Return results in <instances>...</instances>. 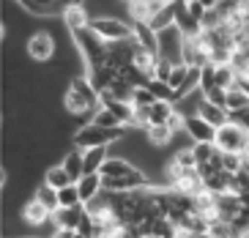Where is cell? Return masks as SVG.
Masks as SVG:
<instances>
[{
    "instance_id": "obj_34",
    "label": "cell",
    "mask_w": 249,
    "mask_h": 238,
    "mask_svg": "<svg viewBox=\"0 0 249 238\" xmlns=\"http://www.w3.org/2000/svg\"><path fill=\"white\" fill-rule=\"evenodd\" d=\"M205 101H211L213 107L227 110V91H225V88H211V91L205 93Z\"/></svg>"
},
{
    "instance_id": "obj_16",
    "label": "cell",
    "mask_w": 249,
    "mask_h": 238,
    "mask_svg": "<svg viewBox=\"0 0 249 238\" xmlns=\"http://www.w3.org/2000/svg\"><path fill=\"white\" fill-rule=\"evenodd\" d=\"M197 115L203 118V121H208V123H211L213 129H219V126H225V123L230 121V112H227V110L213 107L211 101H205V99H203V104H200Z\"/></svg>"
},
{
    "instance_id": "obj_31",
    "label": "cell",
    "mask_w": 249,
    "mask_h": 238,
    "mask_svg": "<svg viewBox=\"0 0 249 238\" xmlns=\"http://www.w3.org/2000/svg\"><path fill=\"white\" fill-rule=\"evenodd\" d=\"M222 167H225V173H230V175L241 173L244 153H222Z\"/></svg>"
},
{
    "instance_id": "obj_35",
    "label": "cell",
    "mask_w": 249,
    "mask_h": 238,
    "mask_svg": "<svg viewBox=\"0 0 249 238\" xmlns=\"http://www.w3.org/2000/svg\"><path fill=\"white\" fill-rule=\"evenodd\" d=\"M71 236H74L71 230H58V233H52L50 238H71Z\"/></svg>"
},
{
    "instance_id": "obj_39",
    "label": "cell",
    "mask_w": 249,
    "mask_h": 238,
    "mask_svg": "<svg viewBox=\"0 0 249 238\" xmlns=\"http://www.w3.org/2000/svg\"><path fill=\"white\" fill-rule=\"evenodd\" d=\"M244 3H247V11H249V0H244Z\"/></svg>"
},
{
    "instance_id": "obj_29",
    "label": "cell",
    "mask_w": 249,
    "mask_h": 238,
    "mask_svg": "<svg viewBox=\"0 0 249 238\" xmlns=\"http://www.w3.org/2000/svg\"><path fill=\"white\" fill-rule=\"evenodd\" d=\"M189 72H192V69H189L186 63H178L176 69H173V77H170V82H167V85L173 88L176 93H181V88L186 85V79H189Z\"/></svg>"
},
{
    "instance_id": "obj_12",
    "label": "cell",
    "mask_w": 249,
    "mask_h": 238,
    "mask_svg": "<svg viewBox=\"0 0 249 238\" xmlns=\"http://www.w3.org/2000/svg\"><path fill=\"white\" fill-rule=\"evenodd\" d=\"M173 189L181 192V195L195 197V195H203L205 192V181H203V175H200V170H186V173L181 175V181H178Z\"/></svg>"
},
{
    "instance_id": "obj_32",
    "label": "cell",
    "mask_w": 249,
    "mask_h": 238,
    "mask_svg": "<svg viewBox=\"0 0 249 238\" xmlns=\"http://www.w3.org/2000/svg\"><path fill=\"white\" fill-rule=\"evenodd\" d=\"M132 104H134V107H151V104H156V96L151 93V88H148V85H140V88H134Z\"/></svg>"
},
{
    "instance_id": "obj_1",
    "label": "cell",
    "mask_w": 249,
    "mask_h": 238,
    "mask_svg": "<svg viewBox=\"0 0 249 238\" xmlns=\"http://www.w3.org/2000/svg\"><path fill=\"white\" fill-rule=\"evenodd\" d=\"M63 107H66L69 115H77V118L93 115L96 110L102 107L99 91L93 88V82L88 79V74H77V77H71L66 93H63Z\"/></svg>"
},
{
    "instance_id": "obj_10",
    "label": "cell",
    "mask_w": 249,
    "mask_h": 238,
    "mask_svg": "<svg viewBox=\"0 0 249 238\" xmlns=\"http://www.w3.org/2000/svg\"><path fill=\"white\" fill-rule=\"evenodd\" d=\"M244 200L241 195H230V192H225V195H216V211H219V219H225V222H235V219L244 214Z\"/></svg>"
},
{
    "instance_id": "obj_22",
    "label": "cell",
    "mask_w": 249,
    "mask_h": 238,
    "mask_svg": "<svg viewBox=\"0 0 249 238\" xmlns=\"http://www.w3.org/2000/svg\"><path fill=\"white\" fill-rule=\"evenodd\" d=\"M241 85V79L235 74V69L230 63L227 66H216V88H225V91H233V88Z\"/></svg>"
},
{
    "instance_id": "obj_11",
    "label": "cell",
    "mask_w": 249,
    "mask_h": 238,
    "mask_svg": "<svg viewBox=\"0 0 249 238\" xmlns=\"http://www.w3.org/2000/svg\"><path fill=\"white\" fill-rule=\"evenodd\" d=\"M50 219H52V211H47L36 197H30L22 205V222L28 227H44V224H50Z\"/></svg>"
},
{
    "instance_id": "obj_23",
    "label": "cell",
    "mask_w": 249,
    "mask_h": 238,
    "mask_svg": "<svg viewBox=\"0 0 249 238\" xmlns=\"http://www.w3.org/2000/svg\"><path fill=\"white\" fill-rule=\"evenodd\" d=\"M173 112H176V104H170V101H156V104H151V123H154V126H161V123L170 121Z\"/></svg>"
},
{
    "instance_id": "obj_15",
    "label": "cell",
    "mask_w": 249,
    "mask_h": 238,
    "mask_svg": "<svg viewBox=\"0 0 249 238\" xmlns=\"http://www.w3.org/2000/svg\"><path fill=\"white\" fill-rule=\"evenodd\" d=\"M77 189H80L82 202L88 205V202L93 200V197H96V195H99V192L104 189V186H102V175H99V173H85L80 181H77Z\"/></svg>"
},
{
    "instance_id": "obj_2",
    "label": "cell",
    "mask_w": 249,
    "mask_h": 238,
    "mask_svg": "<svg viewBox=\"0 0 249 238\" xmlns=\"http://www.w3.org/2000/svg\"><path fill=\"white\" fill-rule=\"evenodd\" d=\"M126 137V126L121 129H102V126H96V123H85L80 129L71 134V143L74 148H82V151H88V148H110L112 143Z\"/></svg>"
},
{
    "instance_id": "obj_18",
    "label": "cell",
    "mask_w": 249,
    "mask_h": 238,
    "mask_svg": "<svg viewBox=\"0 0 249 238\" xmlns=\"http://www.w3.org/2000/svg\"><path fill=\"white\" fill-rule=\"evenodd\" d=\"M247 110H249V93L241 85L233 88V91H227V112H230V118L241 115V112H247Z\"/></svg>"
},
{
    "instance_id": "obj_5",
    "label": "cell",
    "mask_w": 249,
    "mask_h": 238,
    "mask_svg": "<svg viewBox=\"0 0 249 238\" xmlns=\"http://www.w3.org/2000/svg\"><path fill=\"white\" fill-rule=\"evenodd\" d=\"M181 63H186L189 69H205V66L211 63V50L203 41V33H197V36H183Z\"/></svg>"
},
{
    "instance_id": "obj_9",
    "label": "cell",
    "mask_w": 249,
    "mask_h": 238,
    "mask_svg": "<svg viewBox=\"0 0 249 238\" xmlns=\"http://www.w3.org/2000/svg\"><path fill=\"white\" fill-rule=\"evenodd\" d=\"M186 137L192 140V145L213 143L216 140V129L208 121H203L200 115H186Z\"/></svg>"
},
{
    "instance_id": "obj_27",
    "label": "cell",
    "mask_w": 249,
    "mask_h": 238,
    "mask_svg": "<svg viewBox=\"0 0 249 238\" xmlns=\"http://www.w3.org/2000/svg\"><path fill=\"white\" fill-rule=\"evenodd\" d=\"M173 159H176L183 170H197V156H195V151H192V145H183V148H178V151L173 153Z\"/></svg>"
},
{
    "instance_id": "obj_30",
    "label": "cell",
    "mask_w": 249,
    "mask_h": 238,
    "mask_svg": "<svg viewBox=\"0 0 249 238\" xmlns=\"http://www.w3.org/2000/svg\"><path fill=\"white\" fill-rule=\"evenodd\" d=\"M211 88H216V66H205V69H200V93H208Z\"/></svg>"
},
{
    "instance_id": "obj_20",
    "label": "cell",
    "mask_w": 249,
    "mask_h": 238,
    "mask_svg": "<svg viewBox=\"0 0 249 238\" xmlns=\"http://www.w3.org/2000/svg\"><path fill=\"white\" fill-rule=\"evenodd\" d=\"M107 110H110V112L118 118V121H121V126L132 129V123H134V104H129V101H118V99H112L110 104H107Z\"/></svg>"
},
{
    "instance_id": "obj_26",
    "label": "cell",
    "mask_w": 249,
    "mask_h": 238,
    "mask_svg": "<svg viewBox=\"0 0 249 238\" xmlns=\"http://www.w3.org/2000/svg\"><path fill=\"white\" fill-rule=\"evenodd\" d=\"M90 123H96V126H102V129H121V121H118L115 115H112L107 107H99L90 115Z\"/></svg>"
},
{
    "instance_id": "obj_36",
    "label": "cell",
    "mask_w": 249,
    "mask_h": 238,
    "mask_svg": "<svg viewBox=\"0 0 249 238\" xmlns=\"http://www.w3.org/2000/svg\"><path fill=\"white\" fill-rule=\"evenodd\" d=\"M154 3H156V6H161V8H164V6H176L178 0H154Z\"/></svg>"
},
{
    "instance_id": "obj_17",
    "label": "cell",
    "mask_w": 249,
    "mask_h": 238,
    "mask_svg": "<svg viewBox=\"0 0 249 238\" xmlns=\"http://www.w3.org/2000/svg\"><path fill=\"white\" fill-rule=\"evenodd\" d=\"M44 183L60 192V189L71 186L74 181H71V175L66 173V167H63V165H50V167L44 170Z\"/></svg>"
},
{
    "instance_id": "obj_8",
    "label": "cell",
    "mask_w": 249,
    "mask_h": 238,
    "mask_svg": "<svg viewBox=\"0 0 249 238\" xmlns=\"http://www.w3.org/2000/svg\"><path fill=\"white\" fill-rule=\"evenodd\" d=\"M63 25H66V30L69 33H82V30H88L90 28V19H93V17L88 14V8L82 6V3H71V6L66 8V11H63Z\"/></svg>"
},
{
    "instance_id": "obj_4",
    "label": "cell",
    "mask_w": 249,
    "mask_h": 238,
    "mask_svg": "<svg viewBox=\"0 0 249 238\" xmlns=\"http://www.w3.org/2000/svg\"><path fill=\"white\" fill-rule=\"evenodd\" d=\"M213 145H216L222 153H247L249 151V131L244 129L241 123L227 121L225 126L216 129V140H213Z\"/></svg>"
},
{
    "instance_id": "obj_21",
    "label": "cell",
    "mask_w": 249,
    "mask_h": 238,
    "mask_svg": "<svg viewBox=\"0 0 249 238\" xmlns=\"http://www.w3.org/2000/svg\"><path fill=\"white\" fill-rule=\"evenodd\" d=\"M85 153V173H102L104 162H107V148H88Z\"/></svg>"
},
{
    "instance_id": "obj_6",
    "label": "cell",
    "mask_w": 249,
    "mask_h": 238,
    "mask_svg": "<svg viewBox=\"0 0 249 238\" xmlns=\"http://www.w3.org/2000/svg\"><path fill=\"white\" fill-rule=\"evenodd\" d=\"M25 50H28L30 60H36V63H50V60L55 58L58 44H55V38H52L47 30H38V33H33V36L28 38Z\"/></svg>"
},
{
    "instance_id": "obj_7",
    "label": "cell",
    "mask_w": 249,
    "mask_h": 238,
    "mask_svg": "<svg viewBox=\"0 0 249 238\" xmlns=\"http://www.w3.org/2000/svg\"><path fill=\"white\" fill-rule=\"evenodd\" d=\"M82 217H85V205H77V208H58L50 219V227H52V233H58V230H71L74 233L80 227Z\"/></svg>"
},
{
    "instance_id": "obj_3",
    "label": "cell",
    "mask_w": 249,
    "mask_h": 238,
    "mask_svg": "<svg viewBox=\"0 0 249 238\" xmlns=\"http://www.w3.org/2000/svg\"><path fill=\"white\" fill-rule=\"evenodd\" d=\"M90 30L107 44L129 41L134 36V25L129 19H118V17H93L90 19Z\"/></svg>"
},
{
    "instance_id": "obj_28",
    "label": "cell",
    "mask_w": 249,
    "mask_h": 238,
    "mask_svg": "<svg viewBox=\"0 0 249 238\" xmlns=\"http://www.w3.org/2000/svg\"><path fill=\"white\" fill-rule=\"evenodd\" d=\"M192 151H195V156H197V167L200 165H208L216 153H219V148L213 143H197V145H192Z\"/></svg>"
},
{
    "instance_id": "obj_33",
    "label": "cell",
    "mask_w": 249,
    "mask_h": 238,
    "mask_svg": "<svg viewBox=\"0 0 249 238\" xmlns=\"http://www.w3.org/2000/svg\"><path fill=\"white\" fill-rule=\"evenodd\" d=\"M178 63H173V60H164L159 58V63H156V72H154V79H161V82H170V77H173V69H176Z\"/></svg>"
},
{
    "instance_id": "obj_13",
    "label": "cell",
    "mask_w": 249,
    "mask_h": 238,
    "mask_svg": "<svg viewBox=\"0 0 249 238\" xmlns=\"http://www.w3.org/2000/svg\"><path fill=\"white\" fill-rule=\"evenodd\" d=\"M145 140L151 148H167L173 140H176V134H173V129H170L167 123H161V126H154V123H148L145 129Z\"/></svg>"
},
{
    "instance_id": "obj_37",
    "label": "cell",
    "mask_w": 249,
    "mask_h": 238,
    "mask_svg": "<svg viewBox=\"0 0 249 238\" xmlns=\"http://www.w3.org/2000/svg\"><path fill=\"white\" fill-rule=\"evenodd\" d=\"M178 238H197V236H192V233H186V230H178Z\"/></svg>"
},
{
    "instance_id": "obj_38",
    "label": "cell",
    "mask_w": 249,
    "mask_h": 238,
    "mask_svg": "<svg viewBox=\"0 0 249 238\" xmlns=\"http://www.w3.org/2000/svg\"><path fill=\"white\" fill-rule=\"evenodd\" d=\"M241 88H244V91H247V93H249V82H241Z\"/></svg>"
},
{
    "instance_id": "obj_19",
    "label": "cell",
    "mask_w": 249,
    "mask_h": 238,
    "mask_svg": "<svg viewBox=\"0 0 249 238\" xmlns=\"http://www.w3.org/2000/svg\"><path fill=\"white\" fill-rule=\"evenodd\" d=\"M33 197H36V200L41 202V205H44L47 211H52V214H55V211L60 208V200H58V189L47 186L44 181H41V183H38V186L33 189Z\"/></svg>"
},
{
    "instance_id": "obj_25",
    "label": "cell",
    "mask_w": 249,
    "mask_h": 238,
    "mask_svg": "<svg viewBox=\"0 0 249 238\" xmlns=\"http://www.w3.org/2000/svg\"><path fill=\"white\" fill-rule=\"evenodd\" d=\"M58 200H60V208H77V205H85V202H82V197H80L77 183H71V186H66V189H60Z\"/></svg>"
},
{
    "instance_id": "obj_24",
    "label": "cell",
    "mask_w": 249,
    "mask_h": 238,
    "mask_svg": "<svg viewBox=\"0 0 249 238\" xmlns=\"http://www.w3.org/2000/svg\"><path fill=\"white\" fill-rule=\"evenodd\" d=\"M148 88H151V93L156 96V101H170V104H176L178 101V93L167 85V82H161V79H151Z\"/></svg>"
},
{
    "instance_id": "obj_14",
    "label": "cell",
    "mask_w": 249,
    "mask_h": 238,
    "mask_svg": "<svg viewBox=\"0 0 249 238\" xmlns=\"http://www.w3.org/2000/svg\"><path fill=\"white\" fill-rule=\"evenodd\" d=\"M60 165L66 167V173L71 175V181L77 183V181L85 175V153H82V148H69Z\"/></svg>"
}]
</instances>
